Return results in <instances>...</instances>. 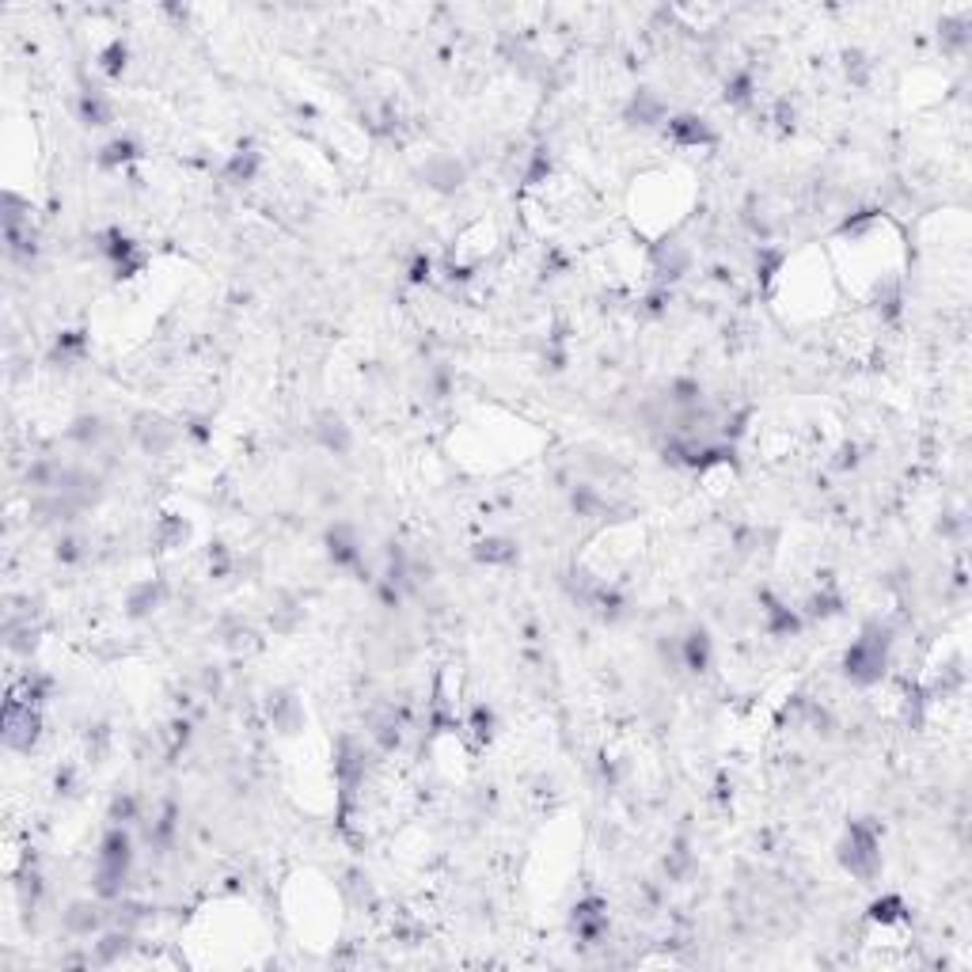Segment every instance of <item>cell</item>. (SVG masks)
<instances>
[{
  "instance_id": "obj_22",
  "label": "cell",
  "mask_w": 972,
  "mask_h": 972,
  "mask_svg": "<svg viewBox=\"0 0 972 972\" xmlns=\"http://www.w3.org/2000/svg\"><path fill=\"white\" fill-rule=\"evenodd\" d=\"M471 733L479 741H490L494 737V715H490V706H475L471 710Z\"/></svg>"
},
{
  "instance_id": "obj_4",
  "label": "cell",
  "mask_w": 972,
  "mask_h": 972,
  "mask_svg": "<svg viewBox=\"0 0 972 972\" xmlns=\"http://www.w3.org/2000/svg\"><path fill=\"white\" fill-rule=\"evenodd\" d=\"M422 175L426 183L441 190V194H452V190H460L464 179H467V167L460 156H452V153H437V156H429L426 167H422Z\"/></svg>"
},
{
  "instance_id": "obj_5",
  "label": "cell",
  "mask_w": 972,
  "mask_h": 972,
  "mask_svg": "<svg viewBox=\"0 0 972 972\" xmlns=\"http://www.w3.org/2000/svg\"><path fill=\"white\" fill-rule=\"evenodd\" d=\"M327 555H331L335 566H350V570L361 566V539H357L354 525L338 521L335 528H327Z\"/></svg>"
},
{
  "instance_id": "obj_3",
  "label": "cell",
  "mask_w": 972,
  "mask_h": 972,
  "mask_svg": "<svg viewBox=\"0 0 972 972\" xmlns=\"http://www.w3.org/2000/svg\"><path fill=\"white\" fill-rule=\"evenodd\" d=\"M103 923H106V912H103V900H73L69 908H65L61 916V927H65V935H73V938H92L103 931Z\"/></svg>"
},
{
  "instance_id": "obj_6",
  "label": "cell",
  "mask_w": 972,
  "mask_h": 972,
  "mask_svg": "<svg viewBox=\"0 0 972 972\" xmlns=\"http://www.w3.org/2000/svg\"><path fill=\"white\" fill-rule=\"evenodd\" d=\"M710 657H715V642H710L706 627H691L680 638V668H687V673H706Z\"/></svg>"
},
{
  "instance_id": "obj_16",
  "label": "cell",
  "mask_w": 972,
  "mask_h": 972,
  "mask_svg": "<svg viewBox=\"0 0 972 972\" xmlns=\"http://www.w3.org/2000/svg\"><path fill=\"white\" fill-rule=\"evenodd\" d=\"M54 555H57V563L76 566V563H84V558H88V539L76 536V532H61Z\"/></svg>"
},
{
  "instance_id": "obj_1",
  "label": "cell",
  "mask_w": 972,
  "mask_h": 972,
  "mask_svg": "<svg viewBox=\"0 0 972 972\" xmlns=\"http://www.w3.org/2000/svg\"><path fill=\"white\" fill-rule=\"evenodd\" d=\"M839 862L844 870L858 881H874L881 874V839L877 828L867 825V820H851L847 836L839 839Z\"/></svg>"
},
{
  "instance_id": "obj_20",
  "label": "cell",
  "mask_w": 972,
  "mask_h": 972,
  "mask_svg": "<svg viewBox=\"0 0 972 972\" xmlns=\"http://www.w3.org/2000/svg\"><path fill=\"white\" fill-rule=\"evenodd\" d=\"M156 532H160V544H164V547H179L183 539L190 536L186 521H179V516H164V521H160V528H156Z\"/></svg>"
},
{
  "instance_id": "obj_13",
  "label": "cell",
  "mask_w": 972,
  "mask_h": 972,
  "mask_svg": "<svg viewBox=\"0 0 972 972\" xmlns=\"http://www.w3.org/2000/svg\"><path fill=\"white\" fill-rule=\"evenodd\" d=\"M258 153H251V148H240V153H232L228 164H225V179L228 183H251L258 175Z\"/></svg>"
},
{
  "instance_id": "obj_18",
  "label": "cell",
  "mask_w": 972,
  "mask_h": 972,
  "mask_svg": "<svg viewBox=\"0 0 972 972\" xmlns=\"http://www.w3.org/2000/svg\"><path fill=\"white\" fill-rule=\"evenodd\" d=\"M839 612H844V596L832 593V589L817 593L809 600V619H828V616H839Z\"/></svg>"
},
{
  "instance_id": "obj_10",
  "label": "cell",
  "mask_w": 972,
  "mask_h": 972,
  "mask_svg": "<svg viewBox=\"0 0 972 972\" xmlns=\"http://www.w3.org/2000/svg\"><path fill=\"white\" fill-rule=\"evenodd\" d=\"M270 722H274V729H282V733H296L300 726H305V710H300V703L289 696V691H277V696H270Z\"/></svg>"
},
{
  "instance_id": "obj_21",
  "label": "cell",
  "mask_w": 972,
  "mask_h": 972,
  "mask_svg": "<svg viewBox=\"0 0 972 972\" xmlns=\"http://www.w3.org/2000/svg\"><path fill=\"white\" fill-rule=\"evenodd\" d=\"M900 916H904L900 897H885V900H877L874 908H870V919H877V923H893V919H900Z\"/></svg>"
},
{
  "instance_id": "obj_11",
  "label": "cell",
  "mask_w": 972,
  "mask_h": 972,
  "mask_svg": "<svg viewBox=\"0 0 972 972\" xmlns=\"http://www.w3.org/2000/svg\"><path fill=\"white\" fill-rule=\"evenodd\" d=\"M76 115H80V122L84 125H92V129H99V125H111L115 122V106H111V99H106L103 92H84L80 99H76Z\"/></svg>"
},
{
  "instance_id": "obj_23",
  "label": "cell",
  "mask_w": 972,
  "mask_h": 972,
  "mask_svg": "<svg viewBox=\"0 0 972 972\" xmlns=\"http://www.w3.org/2000/svg\"><path fill=\"white\" fill-rule=\"evenodd\" d=\"M429 274H434V263H429L426 255H415V263H410V282L422 286V282H429Z\"/></svg>"
},
{
  "instance_id": "obj_9",
  "label": "cell",
  "mask_w": 972,
  "mask_h": 972,
  "mask_svg": "<svg viewBox=\"0 0 972 972\" xmlns=\"http://www.w3.org/2000/svg\"><path fill=\"white\" fill-rule=\"evenodd\" d=\"M316 437H319V445L327 448V452H335V456H346V452H350V445H354L350 426H346L338 415H323L319 426H316Z\"/></svg>"
},
{
  "instance_id": "obj_15",
  "label": "cell",
  "mask_w": 972,
  "mask_h": 972,
  "mask_svg": "<svg viewBox=\"0 0 972 972\" xmlns=\"http://www.w3.org/2000/svg\"><path fill=\"white\" fill-rule=\"evenodd\" d=\"M475 558L486 563V566H506V563L516 558V547L509 544V539H483V544L475 547Z\"/></svg>"
},
{
  "instance_id": "obj_7",
  "label": "cell",
  "mask_w": 972,
  "mask_h": 972,
  "mask_svg": "<svg viewBox=\"0 0 972 972\" xmlns=\"http://www.w3.org/2000/svg\"><path fill=\"white\" fill-rule=\"evenodd\" d=\"M164 596H167V586L160 577H153V581H137L134 589L125 593V616L129 619H148L153 616L160 604H164Z\"/></svg>"
},
{
  "instance_id": "obj_12",
  "label": "cell",
  "mask_w": 972,
  "mask_h": 972,
  "mask_svg": "<svg viewBox=\"0 0 972 972\" xmlns=\"http://www.w3.org/2000/svg\"><path fill=\"white\" fill-rule=\"evenodd\" d=\"M103 437H106V422L99 415H80L69 426V441H76L80 448H99Z\"/></svg>"
},
{
  "instance_id": "obj_19",
  "label": "cell",
  "mask_w": 972,
  "mask_h": 972,
  "mask_svg": "<svg viewBox=\"0 0 972 972\" xmlns=\"http://www.w3.org/2000/svg\"><path fill=\"white\" fill-rule=\"evenodd\" d=\"M726 103H733V106L752 103V76H748V73H733V76H729V84H726Z\"/></svg>"
},
{
  "instance_id": "obj_14",
  "label": "cell",
  "mask_w": 972,
  "mask_h": 972,
  "mask_svg": "<svg viewBox=\"0 0 972 972\" xmlns=\"http://www.w3.org/2000/svg\"><path fill=\"white\" fill-rule=\"evenodd\" d=\"M141 156V148L137 141H129V137H115V141H106L99 148V167H122L129 160H137Z\"/></svg>"
},
{
  "instance_id": "obj_2",
  "label": "cell",
  "mask_w": 972,
  "mask_h": 972,
  "mask_svg": "<svg viewBox=\"0 0 972 972\" xmlns=\"http://www.w3.org/2000/svg\"><path fill=\"white\" fill-rule=\"evenodd\" d=\"M0 737H5V748L8 752H19V756H31V748L42 737V715H38V706L27 703L15 687L8 691V699H5V715H0Z\"/></svg>"
},
{
  "instance_id": "obj_17",
  "label": "cell",
  "mask_w": 972,
  "mask_h": 972,
  "mask_svg": "<svg viewBox=\"0 0 972 972\" xmlns=\"http://www.w3.org/2000/svg\"><path fill=\"white\" fill-rule=\"evenodd\" d=\"M125 61H129L125 42H122V38H115L111 46H106V50L99 54V69H103L106 76H122V73H125Z\"/></svg>"
},
{
  "instance_id": "obj_8",
  "label": "cell",
  "mask_w": 972,
  "mask_h": 972,
  "mask_svg": "<svg viewBox=\"0 0 972 972\" xmlns=\"http://www.w3.org/2000/svg\"><path fill=\"white\" fill-rule=\"evenodd\" d=\"M665 134L673 137L676 145H710L715 141V129L706 125V118H696V115H676V118H668L665 125Z\"/></svg>"
}]
</instances>
